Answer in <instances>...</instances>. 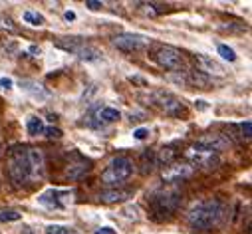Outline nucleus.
I'll return each mask as SVG.
<instances>
[{
	"instance_id": "nucleus-3",
	"label": "nucleus",
	"mask_w": 252,
	"mask_h": 234,
	"mask_svg": "<svg viewBox=\"0 0 252 234\" xmlns=\"http://www.w3.org/2000/svg\"><path fill=\"white\" fill-rule=\"evenodd\" d=\"M179 205H181V191L175 189V187L159 189L151 195V206L157 214L171 216L173 212H177Z\"/></svg>"
},
{
	"instance_id": "nucleus-8",
	"label": "nucleus",
	"mask_w": 252,
	"mask_h": 234,
	"mask_svg": "<svg viewBox=\"0 0 252 234\" xmlns=\"http://www.w3.org/2000/svg\"><path fill=\"white\" fill-rule=\"evenodd\" d=\"M153 101H155L167 115H181V113H183V101H181L179 97H175L173 93L155 91V93H153Z\"/></svg>"
},
{
	"instance_id": "nucleus-5",
	"label": "nucleus",
	"mask_w": 252,
	"mask_h": 234,
	"mask_svg": "<svg viewBox=\"0 0 252 234\" xmlns=\"http://www.w3.org/2000/svg\"><path fill=\"white\" fill-rule=\"evenodd\" d=\"M155 62L169 72H179L183 70V56L179 50L171 48V46H163L155 52Z\"/></svg>"
},
{
	"instance_id": "nucleus-2",
	"label": "nucleus",
	"mask_w": 252,
	"mask_h": 234,
	"mask_svg": "<svg viewBox=\"0 0 252 234\" xmlns=\"http://www.w3.org/2000/svg\"><path fill=\"white\" fill-rule=\"evenodd\" d=\"M133 169H135V165L129 157H115L107 165V169L101 173V183L107 187H117L131 177Z\"/></svg>"
},
{
	"instance_id": "nucleus-10",
	"label": "nucleus",
	"mask_w": 252,
	"mask_h": 234,
	"mask_svg": "<svg viewBox=\"0 0 252 234\" xmlns=\"http://www.w3.org/2000/svg\"><path fill=\"white\" fill-rule=\"evenodd\" d=\"M26 159H28V165H30V171H32V179L34 183L44 179V171H46V159H44V153L36 147H30L26 149Z\"/></svg>"
},
{
	"instance_id": "nucleus-33",
	"label": "nucleus",
	"mask_w": 252,
	"mask_h": 234,
	"mask_svg": "<svg viewBox=\"0 0 252 234\" xmlns=\"http://www.w3.org/2000/svg\"><path fill=\"white\" fill-rule=\"evenodd\" d=\"M240 129H242V135H244L246 139H248V137L252 135V123H250L248 119H246L244 123H240Z\"/></svg>"
},
{
	"instance_id": "nucleus-39",
	"label": "nucleus",
	"mask_w": 252,
	"mask_h": 234,
	"mask_svg": "<svg viewBox=\"0 0 252 234\" xmlns=\"http://www.w3.org/2000/svg\"><path fill=\"white\" fill-rule=\"evenodd\" d=\"M197 107H199V109H207V101L199 99V101H197Z\"/></svg>"
},
{
	"instance_id": "nucleus-35",
	"label": "nucleus",
	"mask_w": 252,
	"mask_h": 234,
	"mask_svg": "<svg viewBox=\"0 0 252 234\" xmlns=\"http://www.w3.org/2000/svg\"><path fill=\"white\" fill-rule=\"evenodd\" d=\"M95 234H115V230L111 226H101V228L95 230Z\"/></svg>"
},
{
	"instance_id": "nucleus-30",
	"label": "nucleus",
	"mask_w": 252,
	"mask_h": 234,
	"mask_svg": "<svg viewBox=\"0 0 252 234\" xmlns=\"http://www.w3.org/2000/svg\"><path fill=\"white\" fill-rule=\"evenodd\" d=\"M0 28H2V30H14L12 18H8L6 14H0Z\"/></svg>"
},
{
	"instance_id": "nucleus-6",
	"label": "nucleus",
	"mask_w": 252,
	"mask_h": 234,
	"mask_svg": "<svg viewBox=\"0 0 252 234\" xmlns=\"http://www.w3.org/2000/svg\"><path fill=\"white\" fill-rule=\"evenodd\" d=\"M187 159H191L197 167H203L207 171L217 169L220 165V159H219L217 153H211V151H207V149H203L199 145H193L191 149H187Z\"/></svg>"
},
{
	"instance_id": "nucleus-9",
	"label": "nucleus",
	"mask_w": 252,
	"mask_h": 234,
	"mask_svg": "<svg viewBox=\"0 0 252 234\" xmlns=\"http://www.w3.org/2000/svg\"><path fill=\"white\" fill-rule=\"evenodd\" d=\"M195 171L193 165H189V163H171L169 167L163 169L161 173V179L165 183H173V181H181V179H187V177H191Z\"/></svg>"
},
{
	"instance_id": "nucleus-18",
	"label": "nucleus",
	"mask_w": 252,
	"mask_h": 234,
	"mask_svg": "<svg viewBox=\"0 0 252 234\" xmlns=\"http://www.w3.org/2000/svg\"><path fill=\"white\" fill-rule=\"evenodd\" d=\"M86 173H90V163H78V165H70L66 169V177L72 179V181H78L82 179Z\"/></svg>"
},
{
	"instance_id": "nucleus-36",
	"label": "nucleus",
	"mask_w": 252,
	"mask_h": 234,
	"mask_svg": "<svg viewBox=\"0 0 252 234\" xmlns=\"http://www.w3.org/2000/svg\"><path fill=\"white\" fill-rule=\"evenodd\" d=\"M0 88L10 89V88H12V80H10V78H2V80H0Z\"/></svg>"
},
{
	"instance_id": "nucleus-27",
	"label": "nucleus",
	"mask_w": 252,
	"mask_h": 234,
	"mask_svg": "<svg viewBox=\"0 0 252 234\" xmlns=\"http://www.w3.org/2000/svg\"><path fill=\"white\" fill-rule=\"evenodd\" d=\"M219 54L222 56V60H226V62H236V52L230 46H226V44L219 46Z\"/></svg>"
},
{
	"instance_id": "nucleus-1",
	"label": "nucleus",
	"mask_w": 252,
	"mask_h": 234,
	"mask_svg": "<svg viewBox=\"0 0 252 234\" xmlns=\"http://www.w3.org/2000/svg\"><path fill=\"white\" fill-rule=\"evenodd\" d=\"M224 218V205L217 199H209L203 203H197L191 212L187 214V220L195 228H215Z\"/></svg>"
},
{
	"instance_id": "nucleus-20",
	"label": "nucleus",
	"mask_w": 252,
	"mask_h": 234,
	"mask_svg": "<svg viewBox=\"0 0 252 234\" xmlns=\"http://www.w3.org/2000/svg\"><path fill=\"white\" fill-rule=\"evenodd\" d=\"M119 117H121V113L117 109H113V107H101L97 111L99 123H113V121H119Z\"/></svg>"
},
{
	"instance_id": "nucleus-38",
	"label": "nucleus",
	"mask_w": 252,
	"mask_h": 234,
	"mask_svg": "<svg viewBox=\"0 0 252 234\" xmlns=\"http://www.w3.org/2000/svg\"><path fill=\"white\" fill-rule=\"evenodd\" d=\"M30 54H34V56H40V48L38 46H30V50H28Z\"/></svg>"
},
{
	"instance_id": "nucleus-15",
	"label": "nucleus",
	"mask_w": 252,
	"mask_h": 234,
	"mask_svg": "<svg viewBox=\"0 0 252 234\" xmlns=\"http://www.w3.org/2000/svg\"><path fill=\"white\" fill-rule=\"evenodd\" d=\"M84 44H86V42H84L82 38H58V40H56V46H58V48L66 50V52H72V54H76Z\"/></svg>"
},
{
	"instance_id": "nucleus-23",
	"label": "nucleus",
	"mask_w": 252,
	"mask_h": 234,
	"mask_svg": "<svg viewBox=\"0 0 252 234\" xmlns=\"http://www.w3.org/2000/svg\"><path fill=\"white\" fill-rule=\"evenodd\" d=\"M46 234H80L76 228L72 226H64V224H50L46 226Z\"/></svg>"
},
{
	"instance_id": "nucleus-25",
	"label": "nucleus",
	"mask_w": 252,
	"mask_h": 234,
	"mask_svg": "<svg viewBox=\"0 0 252 234\" xmlns=\"http://www.w3.org/2000/svg\"><path fill=\"white\" fill-rule=\"evenodd\" d=\"M141 165H143V169H141V173H143V175L151 173V171H153V167H155V153L145 151V153H143V159H141Z\"/></svg>"
},
{
	"instance_id": "nucleus-34",
	"label": "nucleus",
	"mask_w": 252,
	"mask_h": 234,
	"mask_svg": "<svg viewBox=\"0 0 252 234\" xmlns=\"http://www.w3.org/2000/svg\"><path fill=\"white\" fill-rule=\"evenodd\" d=\"M147 135H149V131H147L145 127H141V129H135V131H133V137H135V139H139V141H141V139H145Z\"/></svg>"
},
{
	"instance_id": "nucleus-14",
	"label": "nucleus",
	"mask_w": 252,
	"mask_h": 234,
	"mask_svg": "<svg viewBox=\"0 0 252 234\" xmlns=\"http://www.w3.org/2000/svg\"><path fill=\"white\" fill-rule=\"evenodd\" d=\"M76 56L80 58V60H84V62H97L99 58H101V52H99L97 48L90 46V44H84V46L76 52Z\"/></svg>"
},
{
	"instance_id": "nucleus-12",
	"label": "nucleus",
	"mask_w": 252,
	"mask_h": 234,
	"mask_svg": "<svg viewBox=\"0 0 252 234\" xmlns=\"http://www.w3.org/2000/svg\"><path fill=\"white\" fill-rule=\"evenodd\" d=\"M195 145H199V147H203V149H207L211 153H219V151H222V149L228 147V141L222 139V135H205Z\"/></svg>"
},
{
	"instance_id": "nucleus-26",
	"label": "nucleus",
	"mask_w": 252,
	"mask_h": 234,
	"mask_svg": "<svg viewBox=\"0 0 252 234\" xmlns=\"http://www.w3.org/2000/svg\"><path fill=\"white\" fill-rule=\"evenodd\" d=\"M24 22H28V24H34V26H42V24H46V18L42 16V14H38V12H24Z\"/></svg>"
},
{
	"instance_id": "nucleus-22",
	"label": "nucleus",
	"mask_w": 252,
	"mask_h": 234,
	"mask_svg": "<svg viewBox=\"0 0 252 234\" xmlns=\"http://www.w3.org/2000/svg\"><path fill=\"white\" fill-rule=\"evenodd\" d=\"M135 6H137V12H139V14H143V16H151V18L163 12V8H155L153 2H137Z\"/></svg>"
},
{
	"instance_id": "nucleus-16",
	"label": "nucleus",
	"mask_w": 252,
	"mask_h": 234,
	"mask_svg": "<svg viewBox=\"0 0 252 234\" xmlns=\"http://www.w3.org/2000/svg\"><path fill=\"white\" fill-rule=\"evenodd\" d=\"M44 119H40L38 115H30L28 119H26V129H28V135H32V137H38V135H42L44 133Z\"/></svg>"
},
{
	"instance_id": "nucleus-37",
	"label": "nucleus",
	"mask_w": 252,
	"mask_h": 234,
	"mask_svg": "<svg viewBox=\"0 0 252 234\" xmlns=\"http://www.w3.org/2000/svg\"><path fill=\"white\" fill-rule=\"evenodd\" d=\"M64 18H66L68 22H72V20H76V12H72V10H68V12L64 14Z\"/></svg>"
},
{
	"instance_id": "nucleus-11",
	"label": "nucleus",
	"mask_w": 252,
	"mask_h": 234,
	"mask_svg": "<svg viewBox=\"0 0 252 234\" xmlns=\"http://www.w3.org/2000/svg\"><path fill=\"white\" fill-rule=\"evenodd\" d=\"M131 197H133V191H129V189H107V191H101L97 195V199L101 203H107V205H111V203H123V201L131 199Z\"/></svg>"
},
{
	"instance_id": "nucleus-29",
	"label": "nucleus",
	"mask_w": 252,
	"mask_h": 234,
	"mask_svg": "<svg viewBox=\"0 0 252 234\" xmlns=\"http://www.w3.org/2000/svg\"><path fill=\"white\" fill-rule=\"evenodd\" d=\"M121 212H123L125 216H127V218H135V220L139 218V208H137L135 205H127V206H125V208L121 210Z\"/></svg>"
},
{
	"instance_id": "nucleus-19",
	"label": "nucleus",
	"mask_w": 252,
	"mask_h": 234,
	"mask_svg": "<svg viewBox=\"0 0 252 234\" xmlns=\"http://www.w3.org/2000/svg\"><path fill=\"white\" fill-rule=\"evenodd\" d=\"M173 159H175L173 147H163L161 151L155 153V165H159V167H169L173 163Z\"/></svg>"
},
{
	"instance_id": "nucleus-28",
	"label": "nucleus",
	"mask_w": 252,
	"mask_h": 234,
	"mask_svg": "<svg viewBox=\"0 0 252 234\" xmlns=\"http://www.w3.org/2000/svg\"><path fill=\"white\" fill-rule=\"evenodd\" d=\"M20 218H22V214L16 212V210H2L0 212V222H16Z\"/></svg>"
},
{
	"instance_id": "nucleus-7",
	"label": "nucleus",
	"mask_w": 252,
	"mask_h": 234,
	"mask_svg": "<svg viewBox=\"0 0 252 234\" xmlns=\"http://www.w3.org/2000/svg\"><path fill=\"white\" fill-rule=\"evenodd\" d=\"M147 44H149L147 36L133 34V32H125V34H119L113 38V46L123 52H137V50H143Z\"/></svg>"
},
{
	"instance_id": "nucleus-31",
	"label": "nucleus",
	"mask_w": 252,
	"mask_h": 234,
	"mask_svg": "<svg viewBox=\"0 0 252 234\" xmlns=\"http://www.w3.org/2000/svg\"><path fill=\"white\" fill-rule=\"evenodd\" d=\"M44 135L48 139H60L62 137V131L58 127H44Z\"/></svg>"
},
{
	"instance_id": "nucleus-21",
	"label": "nucleus",
	"mask_w": 252,
	"mask_h": 234,
	"mask_svg": "<svg viewBox=\"0 0 252 234\" xmlns=\"http://www.w3.org/2000/svg\"><path fill=\"white\" fill-rule=\"evenodd\" d=\"M20 88H22L26 93H30L32 97H36V99H38V97H40V99H44V97L48 95V93L42 89V86H40V84H36V82H28V80H24V82H20Z\"/></svg>"
},
{
	"instance_id": "nucleus-4",
	"label": "nucleus",
	"mask_w": 252,
	"mask_h": 234,
	"mask_svg": "<svg viewBox=\"0 0 252 234\" xmlns=\"http://www.w3.org/2000/svg\"><path fill=\"white\" fill-rule=\"evenodd\" d=\"M8 175H10V181L16 187L34 183L32 171H30V165H28V159H26V149L24 151H14L10 155V159H8Z\"/></svg>"
},
{
	"instance_id": "nucleus-17",
	"label": "nucleus",
	"mask_w": 252,
	"mask_h": 234,
	"mask_svg": "<svg viewBox=\"0 0 252 234\" xmlns=\"http://www.w3.org/2000/svg\"><path fill=\"white\" fill-rule=\"evenodd\" d=\"M60 193L58 191H48V193H44V195H40V205H44V206H48V208H64V205L60 203Z\"/></svg>"
},
{
	"instance_id": "nucleus-24",
	"label": "nucleus",
	"mask_w": 252,
	"mask_h": 234,
	"mask_svg": "<svg viewBox=\"0 0 252 234\" xmlns=\"http://www.w3.org/2000/svg\"><path fill=\"white\" fill-rule=\"evenodd\" d=\"M189 80H191V82H193L197 88H201V89H207V88H209V84H211V80H209L207 76H203L201 72H191Z\"/></svg>"
},
{
	"instance_id": "nucleus-13",
	"label": "nucleus",
	"mask_w": 252,
	"mask_h": 234,
	"mask_svg": "<svg viewBox=\"0 0 252 234\" xmlns=\"http://www.w3.org/2000/svg\"><path fill=\"white\" fill-rule=\"evenodd\" d=\"M197 60H199V64H201L203 72H207V74H213V76H224V74H226V72H224V68H222L217 60L209 58L207 54H197Z\"/></svg>"
},
{
	"instance_id": "nucleus-32",
	"label": "nucleus",
	"mask_w": 252,
	"mask_h": 234,
	"mask_svg": "<svg viewBox=\"0 0 252 234\" xmlns=\"http://www.w3.org/2000/svg\"><path fill=\"white\" fill-rule=\"evenodd\" d=\"M86 8H90V10H101L103 8V2H99V0H88L86 2Z\"/></svg>"
}]
</instances>
